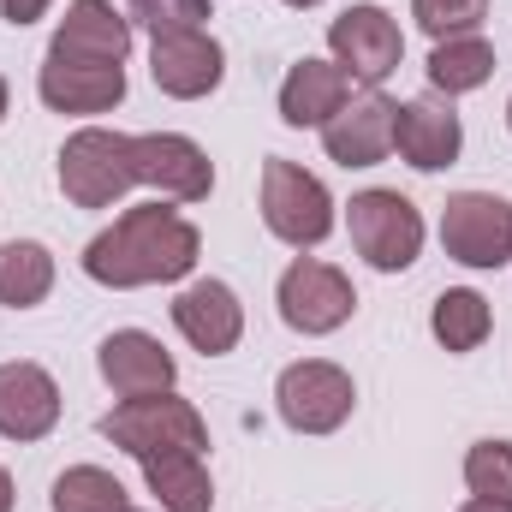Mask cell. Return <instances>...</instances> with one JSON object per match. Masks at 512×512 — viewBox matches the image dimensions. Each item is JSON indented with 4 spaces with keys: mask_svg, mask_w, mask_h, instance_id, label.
<instances>
[{
    "mask_svg": "<svg viewBox=\"0 0 512 512\" xmlns=\"http://www.w3.org/2000/svg\"><path fill=\"white\" fill-rule=\"evenodd\" d=\"M286 6H316V0H286Z\"/></svg>",
    "mask_w": 512,
    "mask_h": 512,
    "instance_id": "32",
    "label": "cell"
},
{
    "mask_svg": "<svg viewBox=\"0 0 512 512\" xmlns=\"http://www.w3.org/2000/svg\"><path fill=\"white\" fill-rule=\"evenodd\" d=\"M36 96L54 114H108L126 102V66H72V60H42Z\"/></svg>",
    "mask_w": 512,
    "mask_h": 512,
    "instance_id": "18",
    "label": "cell"
},
{
    "mask_svg": "<svg viewBox=\"0 0 512 512\" xmlns=\"http://www.w3.org/2000/svg\"><path fill=\"white\" fill-rule=\"evenodd\" d=\"M262 227L292 245V251H316L334 233V197L316 173H304L286 155L262 161Z\"/></svg>",
    "mask_w": 512,
    "mask_h": 512,
    "instance_id": "3",
    "label": "cell"
},
{
    "mask_svg": "<svg viewBox=\"0 0 512 512\" xmlns=\"http://www.w3.org/2000/svg\"><path fill=\"white\" fill-rule=\"evenodd\" d=\"M352 102V78L334 66V60H298L280 84V120L298 131H322L340 108Z\"/></svg>",
    "mask_w": 512,
    "mask_h": 512,
    "instance_id": "19",
    "label": "cell"
},
{
    "mask_svg": "<svg viewBox=\"0 0 512 512\" xmlns=\"http://www.w3.org/2000/svg\"><path fill=\"white\" fill-rule=\"evenodd\" d=\"M495 78V48L471 30V36H447V42H435V54H429V84L453 102V96H465V90H483Z\"/></svg>",
    "mask_w": 512,
    "mask_h": 512,
    "instance_id": "21",
    "label": "cell"
},
{
    "mask_svg": "<svg viewBox=\"0 0 512 512\" xmlns=\"http://www.w3.org/2000/svg\"><path fill=\"white\" fill-rule=\"evenodd\" d=\"M102 435H108L120 453H131L137 465L155 459V453H203V447H209V423H203L197 405L179 399L173 387L114 405V411L102 417Z\"/></svg>",
    "mask_w": 512,
    "mask_h": 512,
    "instance_id": "2",
    "label": "cell"
},
{
    "mask_svg": "<svg viewBox=\"0 0 512 512\" xmlns=\"http://www.w3.org/2000/svg\"><path fill=\"white\" fill-rule=\"evenodd\" d=\"M483 12H489V0H411V18H417L435 42L471 36V30L483 24Z\"/></svg>",
    "mask_w": 512,
    "mask_h": 512,
    "instance_id": "26",
    "label": "cell"
},
{
    "mask_svg": "<svg viewBox=\"0 0 512 512\" xmlns=\"http://www.w3.org/2000/svg\"><path fill=\"white\" fill-rule=\"evenodd\" d=\"M274 304H280V322H286L292 334H310V340H316V334H334V328H346V322H352L358 292H352V280H346L334 262L298 256V262L280 274Z\"/></svg>",
    "mask_w": 512,
    "mask_h": 512,
    "instance_id": "6",
    "label": "cell"
},
{
    "mask_svg": "<svg viewBox=\"0 0 512 512\" xmlns=\"http://www.w3.org/2000/svg\"><path fill=\"white\" fill-rule=\"evenodd\" d=\"M346 221H352L358 256L370 268H382V274H399V268H411L423 256V215L399 191H358Z\"/></svg>",
    "mask_w": 512,
    "mask_h": 512,
    "instance_id": "7",
    "label": "cell"
},
{
    "mask_svg": "<svg viewBox=\"0 0 512 512\" xmlns=\"http://www.w3.org/2000/svg\"><path fill=\"white\" fill-rule=\"evenodd\" d=\"M54 292V256L36 239H12L0 245V304L6 310H36Z\"/></svg>",
    "mask_w": 512,
    "mask_h": 512,
    "instance_id": "22",
    "label": "cell"
},
{
    "mask_svg": "<svg viewBox=\"0 0 512 512\" xmlns=\"http://www.w3.org/2000/svg\"><path fill=\"white\" fill-rule=\"evenodd\" d=\"M393 114L399 102H387L382 90H364L358 102H346L328 126H322V149L340 167H376L393 155Z\"/></svg>",
    "mask_w": 512,
    "mask_h": 512,
    "instance_id": "15",
    "label": "cell"
},
{
    "mask_svg": "<svg viewBox=\"0 0 512 512\" xmlns=\"http://www.w3.org/2000/svg\"><path fill=\"white\" fill-rule=\"evenodd\" d=\"M173 328L185 334L191 352L203 358H227L239 340H245V304L227 280H191L179 298H173Z\"/></svg>",
    "mask_w": 512,
    "mask_h": 512,
    "instance_id": "12",
    "label": "cell"
},
{
    "mask_svg": "<svg viewBox=\"0 0 512 512\" xmlns=\"http://www.w3.org/2000/svg\"><path fill=\"white\" fill-rule=\"evenodd\" d=\"M131 54V18H120L108 0H72L48 60H72V66H126Z\"/></svg>",
    "mask_w": 512,
    "mask_h": 512,
    "instance_id": "14",
    "label": "cell"
},
{
    "mask_svg": "<svg viewBox=\"0 0 512 512\" xmlns=\"http://www.w3.org/2000/svg\"><path fill=\"white\" fill-rule=\"evenodd\" d=\"M143 477L161 512H215V483H209L203 453H155L143 459Z\"/></svg>",
    "mask_w": 512,
    "mask_h": 512,
    "instance_id": "20",
    "label": "cell"
},
{
    "mask_svg": "<svg viewBox=\"0 0 512 512\" xmlns=\"http://www.w3.org/2000/svg\"><path fill=\"white\" fill-rule=\"evenodd\" d=\"M96 364H102V382L114 387L120 399L167 393L173 376H179L173 352H167L155 334H143V328H120V334H108V340H102V352H96Z\"/></svg>",
    "mask_w": 512,
    "mask_h": 512,
    "instance_id": "16",
    "label": "cell"
},
{
    "mask_svg": "<svg viewBox=\"0 0 512 512\" xmlns=\"http://www.w3.org/2000/svg\"><path fill=\"white\" fill-rule=\"evenodd\" d=\"M131 155H137V185L161 191V203H203L215 191L209 155L179 131H143L131 137Z\"/></svg>",
    "mask_w": 512,
    "mask_h": 512,
    "instance_id": "11",
    "label": "cell"
},
{
    "mask_svg": "<svg viewBox=\"0 0 512 512\" xmlns=\"http://www.w3.org/2000/svg\"><path fill=\"white\" fill-rule=\"evenodd\" d=\"M149 78L173 102H203L227 78V54L209 30H161L149 42Z\"/></svg>",
    "mask_w": 512,
    "mask_h": 512,
    "instance_id": "10",
    "label": "cell"
},
{
    "mask_svg": "<svg viewBox=\"0 0 512 512\" xmlns=\"http://www.w3.org/2000/svg\"><path fill=\"white\" fill-rule=\"evenodd\" d=\"M328 48H334V66L352 78V84H364V90H376L382 78L399 72V54H405V36H399V24L387 18L382 6H346L334 24H328Z\"/></svg>",
    "mask_w": 512,
    "mask_h": 512,
    "instance_id": "9",
    "label": "cell"
},
{
    "mask_svg": "<svg viewBox=\"0 0 512 512\" xmlns=\"http://www.w3.org/2000/svg\"><path fill=\"white\" fill-rule=\"evenodd\" d=\"M274 405H280V423H286L292 435H334V429L352 417L358 387H352V376H346L340 364H328V358H304V364L280 370V382H274Z\"/></svg>",
    "mask_w": 512,
    "mask_h": 512,
    "instance_id": "5",
    "label": "cell"
},
{
    "mask_svg": "<svg viewBox=\"0 0 512 512\" xmlns=\"http://www.w3.org/2000/svg\"><path fill=\"white\" fill-rule=\"evenodd\" d=\"M0 512H12V471L0 465Z\"/></svg>",
    "mask_w": 512,
    "mask_h": 512,
    "instance_id": "29",
    "label": "cell"
},
{
    "mask_svg": "<svg viewBox=\"0 0 512 512\" xmlns=\"http://www.w3.org/2000/svg\"><path fill=\"white\" fill-rule=\"evenodd\" d=\"M507 126H512V102H507Z\"/></svg>",
    "mask_w": 512,
    "mask_h": 512,
    "instance_id": "33",
    "label": "cell"
},
{
    "mask_svg": "<svg viewBox=\"0 0 512 512\" xmlns=\"http://www.w3.org/2000/svg\"><path fill=\"white\" fill-rule=\"evenodd\" d=\"M54 512H131L126 483L102 465H72L54 477Z\"/></svg>",
    "mask_w": 512,
    "mask_h": 512,
    "instance_id": "24",
    "label": "cell"
},
{
    "mask_svg": "<svg viewBox=\"0 0 512 512\" xmlns=\"http://www.w3.org/2000/svg\"><path fill=\"white\" fill-rule=\"evenodd\" d=\"M0 120H6V78H0Z\"/></svg>",
    "mask_w": 512,
    "mask_h": 512,
    "instance_id": "31",
    "label": "cell"
},
{
    "mask_svg": "<svg viewBox=\"0 0 512 512\" xmlns=\"http://www.w3.org/2000/svg\"><path fill=\"white\" fill-rule=\"evenodd\" d=\"M203 256V239L197 227L167 209V203H137L126 209L108 233H96L84 245V274L96 286H114V292H131V286H173L197 268Z\"/></svg>",
    "mask_w": 512,
    "mask_h": 512,
    "instance_id": "1",
    "label": "cell"
},
{
    "mask_svg": "<svg viewBox=\"0 0 512 512\" xmlns=\"http://www.w3.org/2000/svg\"><path fill=\"white\" fill-rule=\"evenodd\" d=\"M60 423V387L42 364H0V435L6 441H42Z\"/></svg>",
    "mask_w": 512,
    "mask_h": 512,
    "instance_id": "17",
    "label": "cell"
},
{
    "mask_svg": "<svg viewBox=\"0 0 512 512\" xmlns=\"http://www.w3.org/2000/svg\"><path fill=\"white\" fill-rule=\"evenodd\" d=\"M459 512H512V507H501V501H465Z\"/></svg>",
    "mask_w": 512,
    "mask_h": 512,
    "instance_id": "30",
    "label": "cell"
},
{
    "mask_svg": "<svg viewBox=\"0 0 512 512\" xmlns=\"http://www.w3.org/2000/svg\"><path fill=\"white\" fill-rule=\"evenodd\" d=\"M465 489L477 501H501L512 507V441H477L465 453Z\"/></svg>",
    "mask_w": 512,
    "mask_h": 512,
    "instance_id": "25",
    "label": "cell"
},
{
    "mask_svg": "<svg viewBox=\"0 0 512 512\" xmlns=\"http://www.w3.org/2000/svg\"><path fill=\"white\" fill-rule=\"evenodd\" d=\"M48 6H54V0H0V18L24 30V24H36V18H42Z\"/></svg>",
    "mask_w": 512,
    "mask_h": 512,
    "instance_id": "28",
    "label": "cell"
},
{
    "mask_svg": "<svg viewBox=\"0 0 512 512\" xmlns=\"http://www.w3.org/2000/svg\"><path fill=\"white\" fill-rule=\"evenodd\" d=\"M131 185H137V155H131L126 131L84 126L66 137V149H60V191H66V203L114 209Z\"/></svg>",
    "mask_w": 512,
    "mask_h": 512,
    "instance_id": "4",
    "label": "cell"
},
{
    "mask_svg": "<svg viewBox=\"0 0 512 512\" xmlns=\"http://www.w3.org/2000/svg\"><path fill=\"white\" fill-rule=\"evenodd\" d=\"M393 149H399V161L417 167V173L453 167L459 149H465V126H459L453 102H441V96L399 102V114H393Z\"/></svg>",
    "mask_w": 512,
    "mask_h": 512,
    "instance_id": "13",
    "label": "cell"
},
{
    "mask_svg": "<svg viewBox=\"0 0 512 512\" xmlns=\"http://www.w3.org/2000/svg\"><path fill=\"white\" fill-rule=\"evenodd\" d=\"M489 328H495L489 298H483V292H471V286L441 292V298H435V310H429V334H435L447 352H477V346L489 340Z\"/></svg>",
    "mask_w": 512,
    "mask_h": 512,
    "instance_id": "23",
    "label": "cell"
},
{
    "mask_svg": "<svg viewBox=\"0 0 512 512\" xmlns=\"http://www.w3.org/2000/svg\"><path fill=\"white\" fill-rule=\"evenodd\" d=\"M441 245L465 268H507L512 262V203L495 191H453L441 209Z\"/></svg>",
    "mask_w": 512,
    "mask_h": 512,
    "instance_id": "8",
    "label": "cell"
},
{
    "mask_svg": "<svg viewBox=\"0 0 512 512\" xmlns=\"http://www.w3.org/2000/svg\"><path fill=\"white\" fill-rule=\"evenodd\" d=\"M126 6L155 36L161 30H203V18H209V0H126Z\"/></svg>",
    "mask_w": 512,
    "mask_h": 512,
    "instance_id": "27",
    "label": "cell"
}]
</instances>
